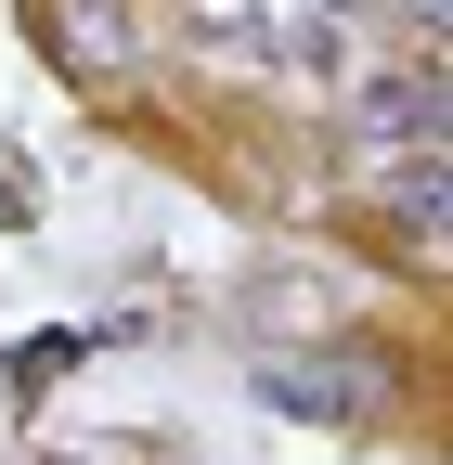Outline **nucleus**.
Masks as SVG:
<instances>
[{
	"label": "nucleus",
	"mask_w": 453,
	"mask_h": 465,
	"mask_svg": "<svg viewBox=\"0 0 453 465\" xmlns=\"http://www.w3.org/2000/svg\"><path fill=\"white\" fill-rule=\"evenodd\" d=\"M428 116H440L428 78H388V91H376V143H428Z\"/></svg>",
	"instance_id": "f257e3e1"
}]
</instances>
